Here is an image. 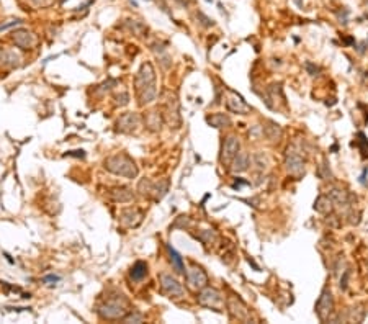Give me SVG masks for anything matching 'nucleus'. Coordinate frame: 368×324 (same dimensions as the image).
Here are the masks:
<instances>
[{"label":"nucleus","mask_w":368,"mask_h":324,"mask_svg":"<svg viewBox=\"0 0 368 324\" xmlns=\"http://www.w3.org/2000/svg\"><path fill=\"white\" fill-rule=\"evenodd\" d=\"M329 197L332 198L334 205H337V207H347L348 205V193L342 188H337V187L331 188L329 190Z\"/></svg>","instance_id":"obj_13"},{"label":"nucleus","mask_w":368,"mask_h":324,"mask_svg":"<svg viewBox=\"0 0 368 324\" xmlns=\"http://www.w3.org/2000/svg\"><path fill=\"white\" fill-rule=\"evenodd\" d=\"M357 138H358V139H357L355 144H357L358 149H360L363 159H367V157H368V139L365 138V135H363V133H358Z\"/></svg>","instance_id":"obj_20"},{"label":"nucleus","mask_w":368,"mask_h":324,"mask_svg":"<svg viewBox=\"0 0 368 324\" xmlns=\"http://www.w3.org/2000/svg\"><path fill=\"white\" fill-rule=\"evenodd\" d=\"M198 303L203 304V306H207V308L216 309L223 304V295L216 288L205 287V288L200 290V293H198Z\"/></svg>","instance_id":"obj_5"},{"label":"nucleus","mask_w":368,"mask_h":324,"mask_svg":"<svg viewBox=\"0 0 368 324\" xmlns=\"http://www.w3.org/2000/svg\"><path fill=\"white\" fill-rule=\"evenodd\" d=\"M332 205L334 202L329 195H319L316 198V202H314V209L321 214H327L332 211Z\"/></svg>","instance_id":"obj_12"},{"label":"nucleus","mask_w":368,"mask_h":324,"mask_svg":"<svg viewBox=\"0 0 368 324\" xmlns=\"http://www.w3.org/2000/svg\"><path fill=\"white\" fill-rule=\"evenodd\" d=\"M208 275L202 267H192L187 270V285L192 290H202L207 287Z\"/></svg>","instance_id":"obj_6"},{"label":"nucleus","mask_w":368,"mask_h":324,"mask_svg":"<svg viewBox=\"0 0 368 324\" xmlns=\"http://www.w3.org/2000/svg\"><path fill=\"white\" fill-rule=\"evenodd\" d=\"M265 135L270 141H278L281 138V128L276 123L269 121V126H265Z\"/></svg>","instance_id":"obj_17"},{"label":"nucleus","mask_w":368,"mask_h":324,"mask_svg":"<svg viewBox=\"0 0 368 324\" xmlns=\"http://www.w3.org/2000/svg\"><path fill=\"white\" fill-rule=\"evenodd\" d=\"M161 287H162V292L170 298H177V297H182V295H184V287H182L175 278H172L170 275H162Z\"/></svg>","instance_id":"obj_8"},{"label":"nucleus","mask_w":368,"mask_h":324,"mask_svg":"<svg viewBox=\"0 0 368 324\" xmlns=\"http://www.w3.org/2000/svg\"><path fill=\"white\" fill-rule=\"evenodd\" d=\"M249 165V156L247 152H237V156L232 161V170L234 172H244Z\"/></svg>","instance_id":"obj_15"},{"label":"nucleus","mask_w":368,"mask_h":324,"mask_svg":"<svg viewBox=\"0 0 368 324\" xmlns=\"http://www.w3.org/2000/svg\"><path fill=\"white\" fill-rule=\"evenodd\" d=\"M314 309H316V314L321 321H327V319L331 318V314L334 311V298H332L331 290H324V292L321 293V297L318 298Z\"/></svg>","instance_id":"obj_4"},{"label":"nucleus","mask_w":368,"mask_h":324,"mask_svg":"<svg viewBox=\"0 0 368 324\" xmlns=\"http://www.w3.org/2000/svg\"><path fill=\"white\" fill-rule=\"evenodd\" d=\"M306 69L309 70V74H311V75H316V72L319 70V68H316V66H313L311 63H306Z\"/></svg>","instance_id":"obj_22"},{"label":"nucleus","mask_w":368,"mask_h":324,"mask_svg":"<svg viewBox=\"0 0 368 324\" xmlns=\"http://www.w3.org/2000/svg\"><path fill=\"white\" fill-rule=\"evenodd\" d=\"M347 278H348V272L344 274V278L341 280V288H342V290L347 288Z\"/></svg>","instance_id":"obj_23"},{"label":"nucleus","mask_w":368,"mask_h":324,"mask_svg":"<svg viewBox=\"0 0 368 324\" xmlns=\"http://www.w3.org/2000/svg\"><path fill=\"white\" fill-rule=\"evenodd\" d=\"M208 123L214 128H224V126L231 125V120H229L224 113H216V115L208 116Z\"/></svg>","instance_id":"obj_16"},{"label":"nucleus","mask_w":368,"mask_h":324,"mask_svg":"<svg viewBox=\"0 0 368 324\" xmlns=\"http://www.w3.org/2000/svg\"><path fill=\"white\" fill-rule=\"evenodd\" d=\"M169 252H170V260H172V264H174V269L179 274H184L185 270H184V260H182V257L177 254L172 247H169Z\"/></svg>","instance_id":"obj_19"},{"label":"nucleus","mask_w":368,"mask_h":324,"mask_svg":"<svg viewBox=\"0 0 368 324\" xmlns=\"http://www.w3.org/2000/svg\"><path fill=\"white\" fill-rule=\"evenodd\" d=\"M105 165H107L108 170H112L113 174H118V175H123V177H136L138 170L135 167V162L128 159L126 156H115V157H110V159L105 162Z\"/></svg>","instance_id":"obj_2"},{"label":"nucleus","mask_w":368,"mask_h":324,"mask_svg":"<svg viewBox=\"0 0 368 324\" xmlns=\"http://www.w3.org/2000/svg\"><path fill=\"white\" fill-rule=\"evenodd\" d=\"M226 105H228V110L232 112V113H241V115H246V113H249L252 108L247 105L246 102L242 100V97H239L236 93H231L226 100Z\"/></svg>","instance_id":"obj_11"},{"label":"nucleus","mask_w":368,"mask_h":324,"mask_svg":"<svg viewBox=\"0 0 368 324\" xmlns=\"http://www.w3.org/2000/svg\"><path fill=\"white\" fill-rule=\"evenodd\" d=\"M136 87L141 98V105L149 103L156 98V77L151 64H144L141 68L136 79Z\"/></svg>","instance_id":"obj_1"},{"label":"nucleus","mask_w":368,"mask_h":324,"mask_svg":"<svg viewBox=\"0 0 368 324\" xmlns=\"http://www.w3.org/2000/svg\"><path fill=\"white\" fill-rule=\"evenodd\" d=\"M146 274H147V267H146L144 262H136V264L133 265L131 277L135 278V280H142V278L146 277Z\"/></svg>","instance_id":"obj_18"},{"label":"nucleus","mask_w":368,"mask_h":324,"mask_svg":"<svg viewBox=\"0 0 368 324\" xmlns=\"http://www.w3.org/2000/svg\"><path fill=\"white\" fill-rule=\"evenodd\" d=\"M228 309L232 318L241 319V321H246V319L249 318V309H247L246 304L236 297H231L228 300Z\"/></svg>","instance_id":"obj_9"},{"label":"nucleus","mask_w":368,"mask_h":324,"mask_svg":"<svg viewBox=\"0 0 368 324\" xmlns=\"http://www.w3.org/2000/svg\"><path fill=\"white\" fill-rule=\"evenodd\" d=\"M100 314H102V318H105V319H118V318L125 316L126 309L118 301H108L105 306H102V309H100Z\"/></svg>","instance_id":"obj_10"},{"label":"nucleus","mask_w":368,"mask_h":324,"mask_svg":"<svg viewBox=\"0 0 368 324\" xmlns=\"http://www.w3.org/2000/svg\"><path fill=\"white\" fill-rule=\"evenodd\" d=\"M318 175H319V179H322V180H327L329 177H331V169H329V165H327V161L324 159L322 161V164L319 165V169H318Z\"/></svg>","instance_id":"obj_21"},{"label":"nucleus","mask_w":368,"mask_h":324,"mask_svg":"<svg viewBox=\"0 0 368 324\" xmlns=\"http://www.w3.org/2000/svg\"><path fill=\"white\" fill-rule=\"evenodd\" d=\"M285 167L286 172H288L291 177L295 179H301L304 175V161L298 152L293 149H288L285 157Z\"/></svg>","instance_id":"obj_3"},{"label":"nucleus","mask_w":368,"mask_h":324,"mask_svg":"<svg viewBox=\"0 0 368 324\" xmlns=\"http://www.w3.org/2000/svg\"><path fill=\"white\" fill-rule=\"evenodd\" d=\"M239 152V141L236 136H228L226 139H224V144H223V149H221V162L223 164H232L234 157L237 156Z\"/></svg>","instance_id":"obj_7"},{"label":"nucleus","mask_w":368,"mask_h":324,"mask_svg":"<svg viewBox=\"0 0 368 324\" xmlns=\"http://www.w3.org/2000/svg\"><path fill=\"white\" fill-rule=\"evenodd\" d=\"M13 41H15V45L18 47H22V49H28V47L33 46V38L28 31H17L15 35H13Z\"/></svg>","instance_id":"obj_14"}]
</instances>
